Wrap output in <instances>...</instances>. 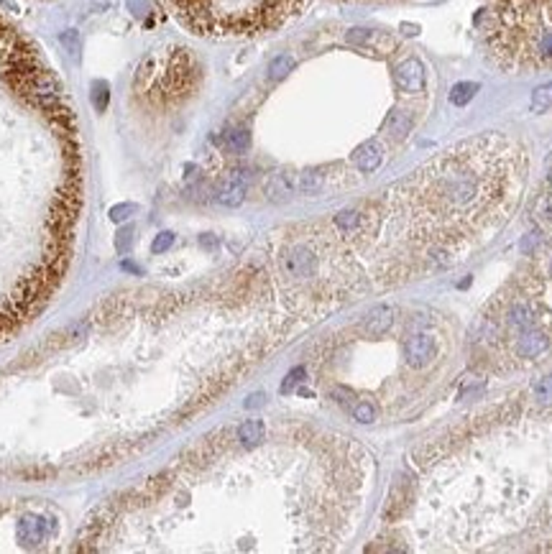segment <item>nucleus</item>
Returning a JSON list of instances; mask_svg holds the SVG:
<instances>
[{
	"mask_svg": "<svg viewBox=\"0 0 552 554\" xmlns=\"http://www.w3.org/2000/svg\"><path fill=\"white\" fill-rule=\"evenodd\" d=\"M202 245H205V248H215L217 240L215 238H210V235H202Z\"/></svg>",
	"mask_w": 552,
	"mask_h": 554,
	"instance_id": "nucleus-31",
	"label": "nucleus"
},
{
	"mask_svg": "<svg viewBox=\"0 0 552 554\" xmlns=\"http://www.w3.org/2000/svg\"><path fill=\"white\" fill-rule=\"evenodd\" d=\"M223 138H225V148L231 154H243V151H248V143H251V136H248L246 128H228Z\"/></svg>",
	"mask_w": 552,
	"mask_h": 554,
	"instance_id": "nucleus-14",
	"label": "nucleus"
},
{
	"mask_svg": "<svg viewBox=\"0 0 552 554\" xmlns=\"http://www.w3.org/2000/svg\"><path fill=\"white\" fill-rule=\"evenodd\" d=\"M547 345H550L547 335L542 333V330H535V327H532V330L522 333L514 340V355H516V358H524V360H530V358H537V355L545 353Z\"/></svg>",
	"mask_w": 552,
	"mask_h": 554,
	"instance_id": "nucleus-7",
	"label": "nucleus"
},
{
	"mask_svg": "<svg viewBox=\"0 0 552 554\" xmlns=\"http://www.w3.org/2000/svg\"><path fill=\"white\" fill-rule=\"evenodd\" d=\"M131 240H133V230H131V228L120 230V235H118V253H126L128 245H131Z\"/></svg>",
	"mask_w": 552,
	"mask_h": 554,
	"instance_id": "nucleus-28",
	"label": "nucleus"
},
{
	"mask_svg": "<svg viewBox=\"0 0 552 554\" xmlns=\"http://www.w3.org/2000/svg\"><path fill=\"white\" fill-rule=\"evenodd\" d=\"M187 29L205 36H248L279 29L310 0H169Z\"/></svg>",
	"mask_w": 552,
	"mask_h": 554,
	"instance_id": "nucleus-4",
	"label": "nucleus"
},
{
	"mask_svg": "<svg viewBox=\"0 0 552 554\" xmlns=\"http://www.w3.org/2000/svg\"><path fill=\"white\" fill-rule=\"evenodd\" d=\"M302 378H305V368H294L289 373V376H286V381H284V386H282V391L286 393V391H291V388H294V386L299 384V381H302Z\"/></svg>",
	"mask_w": 552,
	"mask_h": 554,
	"instance_id": "nucleus-27",
	"label": "nucleus"
},
{
	"mask_svg": "<svg viewBox=\"0 0 552 554\" xmlns=\"http://www.w3.org/2000/svg\"><path fill=\"white\" fill-rule=\"evenodd\" d=\"M391 322H394V312L388 309V307H384V304H379V307H373L371 312H368L366 317V333L368 335H384L388 333V327H391Z\"/></svg>",
	"mask_w": 552,
	"mask_h": 554,
	"instance_id": "nucleus-11",
	"label": "nucleus"
},
{
	"mask_svg": "<svg viewBox=\"0 0 552 554\" xmlns=\"http://www.w3.org/2000/svg\"><path fill=\"white\" fill-rule=\"evenodd\" d=\"M532 396H535V401H537L539 407H550L552 404V376L539 378L537 384H535V388H532Z\"/></svg>",
	"mask_w": 552,
	"mask_h": 554,
	"instance_id": "nucleus-20",
	"label": "nucleus"
},
{
	"mask_svg": "<svg viewBox=\"0 0 552 554\" xmlns=\"http://www.w3.org/2000/svg\"><path fill=\"white\" fill-rule=\"evenodd\" d=\"M61 41H64V46H67L69 54L77 52V34H75V31H67V34H61Z\"/></svg>",
	"mask_w": 552,
	"mask_h": 554,
	"instance_id": "nucleus-29",
	"label": "nucleus"
},
{
	"mask_svg": "<svg viewBox=\"0 0 552 554\" xmlns=\"http://www.w3.org/2000/svg\"><path fill=\"white\" fill-rule=\"evenodd\" d=\"M133 212H136V205H118V207L110 210V220L112 222H123V220H128V217H131Z\"/></svg>",
	"mask_w": 552,
	"mask_h": 554,
	"instance_id": "nucleus-26",
	"label": "nucleus"
},
{
	"mask_svg": "<svg viewBox=\"0 0 552 554\" xmlns=\"http://www.w3.org/2000/svg\"><path fill=\"white\" fill-rule=\"evenodd\" d=\"M322 182H325V177H322L320 171H302V174H297V192L302 194L320 192Z\"/></svg>",
	"mask_w": 552,
	"mask_h": 554,
	"instance_id": "nucleus-17",
	"label": "nucleus"
},
{
	"mask_svg": "<svg viewBox=\"0 0 552 554\" xmlns=\"http://www.w3.org/2000/svg\"><path fill=\"white\" fill-rule=\"evenodd\" d=\"M261 401H263V393H254V396H251V399L246 401V407H259Z\"/></svg>",
	"mask_w": 552,
	"mask_h": 554,
	"instance_id": "nucleus-30",
	"label": "nucleus"
},
{
	"mask_svg": "<svg viewBox=\"0 0 552 554\" xmlns=\"http://www.w3.org/2000/svg\"><path fill=\"white\" fill-rule=\"evenodd\" d=\"M409 128H412V118L404 110H396V112H391V115H388L386 131L394 136V138H404V136L409 133Z\"/></svg>",
	"mask_w": 552,
	"mask_h": 554,
	"instance_id": "nucleus-16",
	"label": "nucleus"
},
{
	"mask_svg": "<svg viewBox=\"0 0 552 554\" xmlns=\"http://www.w3.org/2000/svg\"><path fill=\"white\" fill-rule=\"evenodd\" d=\"M550 179H552V174H550Z\"/></svg>",
	"mask_w": 552,
	"mask_h": 554,
	"instance_id": "nucleus-32",
	"label": "nucleus"
},
{
	"mask_svg": "<svg viewBox=\"0 0 552 554\" xmlns=\"http://www.w3.org/2000/svg\"><path fill=\"white\" fill-rule=\"evenodd\" d=\"M524 182L519 143L501 133L460 140L388 189V230L453 263L511 217Z\"/></svg>",
	"mask_w": 552,
	"mask_h": 554,
	"instance_id": "nucleus-2",
	"label": "nucleus"
},
{
	"mask_svg": "<svg viewBox=\"0 0 552 554\" xmlns=\"http://www.w3.org/2000/svg\"><path fill=\"white\" fill-rule=\"evenodd\" d=\"M108 103H110V89H108V85H105V82H95V85H92V105H95V110L103 112L105 108H108Z\"/></svg>",
	"mask_w": 552,
	"mask_h": 554,
	"instance_id": "nucleus-22",
	"label": "nucleus"
},
{
	"mask_svg": "<svg viewBox=\"0 0 552 554\" xmlns=\"http://www.w3.org/2000/svg\"><path fill=\"white\" fill-rule=\"evenodd\" d=\"M353 163H356L361 171H366V174L376 171L381 166V146L376 140H366L363 146H358L353 151Z\"/></svg>",
	"mask_w": 552,
	"mask_h": 554,
	"instance_id": "nucleus-10",
	"label": "nucleus"
},
{
	"mask_svg": "<svg viewBox=\"0 0 552 554\" xmlns=\"http://www.w3.org/2000/svg\"><path fill=\"white\" fill-rule=\"evenodd\" d=\"M478 89H481L478 82H458V85H453V89H450V103L463 108V105H468L470 100L476 97Z\"/></svg>",
	"mask_w": 552,
	"mask_h": 554,
	"instance_id": "nucleus-15",
	"label": "nucleus"
},
{
	"mask_svg": "<svg viewBox=\"0 0 552 554\" xmlns=\"http://www.w3.org/2000/svg\"><path fill=\"white\" fill-rule=\"evenodd\" d=\"M243 200H246V177L240 171H233L223 184L217 187V202L225 207H238Z\"/></svg>",
	"mask_w": 552,
	"mask_h": 554,
	"instance_id": "nucleus-8",
	"label": "nucleus"
},
{
	"mask_svg": "<svg viewBox=\"0 0 552 554\" xmlns=\"http://www.w3.org/2000/svg\"><path fill=\"white\" fill-rule=\"evenodd\" d=\"M433 355H435L433 337L425 333L409 337L407 345H404V358H407V363H409L412 368H425L427 363L433 360Z\"/></svg>",
	"mask_w": 552,
	"mask_h": 554,
	"instance_id": "nucleus-6",
	"label": "nucleus"
},
{
	"mask_svg": "<svg viewBox=\"0 0 552 554\" xmlns=\"http://www.w3.org/2000/svg\"><path fill=\"white\" fill-rule=\"evenodd\" d=\"M172 243H174V233H159L157 238H154V243H151V251L154 253H166L169 248H172Z\"/></svg>",
	"mask_w": 552,
	"mask_h": 554,
	"instance_id": "nucleus-25",
	"label": "nucleus"
},
{
	"mask_svg": "<svg viewBox=\"0 0 552 554\" xmlns=\"http://www.w3.org/2000/svg\"><path fill=\"white\" fill-rule=\"evenodd\" d=\"M353 416H356L361 424H371V421L376 419V409H373L368 401H361V404L353 407Z\"/></svg>",
	"mask_w": 552,
	"mask_h": 554,
	"instance_id": "nucleus-23",
	"label": "nucleus"
},
{
	"mask_svg": "<svg viewBox=\"0 0 552 554\" xmlns=\"http://www.w3.org/2000/svg\"><path fill=\"white\" fill-rule=\"evenodd\" d=\"M361 222H363V217H361L358 210H343V212L335 214V228L343 230L345 235L356 233V230L361 228Z\"/></svg>",
	"mask_w": 552,
	"mask_h": 554,
	"instance_id": "nucleus-18",
	"label": "nucleus"
},
{
	"mask_svg": "<svg viewBox=\"0 0 552 554\" xmlns=\"http://www.w3.org/2000/svg\"><path fill=\"white\" fill-rule=\"evenodd\" d=\"M235 435H238V439L246 444V447H254V444H259L263 439L266 427H263V421H259V419H248L240 424Z\"/></svg>",
	"mask_w": 552,
	"mask_h": 554,
	"instance_id": "nucleus-13",
	"label": "nucleus"
},
{
	"mask_svg": "<svg viewBox=\"0 0 552 554\" xmlns=\"http://www.w3.org/2000/svg\"><path fill=\"white\" fill-rule=\"evenodd\" d=\"M46 537V521L41 516H23L18 521V539L26 547H34L38 541H44Z\"/></svg>",
	"mask_w": 552,
	"mask_h": 554,
	"instance_id": "nucleus-9",
	"label": "nucleus"
},
{
	"mask_svg": "<svg viewBox=\"0 0 552 554\" xmlns=\"http://www.w3.org/2000/svg\"><path fill=\"white\" fill-rule=\"evenodd\" d=\"M82 210V154L59 80L0 15V342L46 309Z\"/></svg>",
	"mask_w": 552,
	"mask_h": 554,
	"instance_id": "nucleus-1",
	"label": "nucleus"
},
{
	"mask_svg": "<svg viewBox=\"0 0 552 554\" xmlns=\"http://www.w3.org/2000/svg\"><path fill=\"white\" fill-rule=\"evenodd\" d=\"M486 49L504 72L552 67V0H499L486 29Z\"/></svg>",
	"mask_w": 552,
	"mask_h": 554,
	"instance_id": "nucleus-3",
	"label": "nucleus"
},
{
	"mask_svg": "<svg viewBox=\"0 0 552 554\" xmlns=\"http://www.w3.org/2000/svg\"><path fill=\"white\" fill-rule=\"evenodd\" d=\"M552 108V82L547 85H539L535 92H532V110L535 112H545Z\"/></svg>",
	"mask_w": 552,
	"mask_h": 554,
	"instance_id": "nucleus-19",
	"label": "nucleus"
},
{
	"mask_svg": "<svg viewBox=\"0 0 552 554\" xmlns=\"http://www.w3.org/2000/svg\"><path fill=\"white\" fill-rule=\"evenodd\" d=\"M394 82L402 92H422L425 89V67L417 59H407L394 69Z\"/></svg>",
	"mask_w": 552,
	"mask_h": 554,
	"instance_id": "nucleus-5",
	"label": "nucleus"
},
{
	"mask_svg": "<svg viewBox=\"0 0 552 554\" xmlns=\"http://www.w3.org/2000/svg\"><path fill=\"white\" fill-rule=\"evenodd\" d=\"M294 189H297V177H289V174H274L271 182L266 184V194H269L271 200L289 197Z\"/></svg>",
	"mask_w": 552,
	"mask_h": 554,
	"instance_id": "nucleus-12",
	"label": "nucleus"
},
{
	"mask_svg": "<svg viewBox=\"0 0 552 554\" xmlns=\"http://www.w3.org/2000/svg\"><path fill=\"white\" fill-rule=\"evenodd\" d=\"M291 67H294V59H291L289 54H282V57H276L274 61L269 64V80H282V77H286V74L291 72Z\"/></svg>",
	"mask_w": 552,
	"mask_h": 554,
	"instance_id": "nucleus-21",
	"label": "nucleus"
},
{
	"mask_svg": "<svg viewBox=\"0 0 552 554\" xmlns=\"http://www.w3.org/2000/svg\"><path fill=\"white\" fill-rule=\"evenodd\" d=\"M537 217L542 222H552V192H547V194H542L539 197V202H537Z\"/></svg>",
	"mask_w": 552,
	"mask_h": 554,
	"instance_id": "nucleus-24",
	"label": "nucleus"
}]
</instances>
